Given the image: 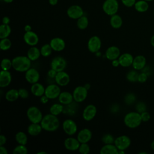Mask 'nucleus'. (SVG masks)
Masks as SVG:
<instances>
[{
  "label": "nucleus",
  "mask_w": 154,
  "mask_h": 154,
  "mask_svg": "<svg viewBox=\"0 0 154 154\" xmlns=\"http://www.w3.org/2000/svg\"><path fill=\"white\" fill-rule=\"evenodd\" d=\"M40 125L43 130L48 132H54L60 126V121L57 116L48 114L43 116Z\"/></svg>",
  "instance_id": "obj_1"
},
{
  "label": "nucleus",
  "mask_w": 154,
  "mask_h": 154,
  "mask_svg": "<svg viewBox=\"0 0 154 154\" xmlns=\"http://www.w3.org/2000/svg\"><path fill=\"white\" fill-rule=\"evenodd\" d=\"M31 66V61L27 56H17L12 60L13 68L19 72H25Z\"/></svg>",
  "instance_id": "obj_2"
},
{
  "label": "nucleus",
  "mask_w": 154,
  "mask_h": 154,
  "mask_svg": "<svg viewBox=\"0 0 154 154\" xmlns=\"http://www.w3.org/2000/svg\"><path fill=\"white\" fill-rule=\"evenodd\" d=\"M125 125L129 128L134 129L138 127L142 122L141 114L137 111L127 113L123 119Z\"/></svg>",
  "instance_id": "obj_3"
},
{
  "label": "nucleus",
  "mask_w": 154,
  "mask_h": 154,
  "mask_svg": "<svg viewBox=\"0 0 154 154\" xmlns=\"http://www.w3.org/2000/svg\"><path fill=\"white\" fill-rule=\"evenodd\" d=\"M26 116L28 120L34 123H40L43 117L42 111L35 106H31L28 108Z\"/></svg>",
  "instance_id": "obj_4"
},
{
  "label": "nucleus",
  "mask_w": 154,
  "mask_h": 154,
  "mask_svg": "<svg viewBox=\"0 0 154 154\" xmlns=\"http://www.w3.org/2000/svg\"><path fill=\"white\" fill-rule=\"evenodd\" d=\"M119 4L117 0H105L102 5L103 11L108 16L117 14Z\"/></svg>",
  "instance_id": "obj_5"
},
{
  "label": "nucleus",
  "mask_w": 154,
  "mask_h": 154,
  "mask_svg": "<svg viewBox=\"0 0 154 154\" xmlns=\"http://www.w3.org/2000/svg\"><path fill=\"white\" fill-rule=\"evenodd\" d=\"M73 99L76 102H82L85 100L88 95V89L85 86H78L73 91Z\"/></svg>",
  "instance_id": "obj_6"
},
{
  "label": "nucleus",
  "mask_w": 154,
  "mask_h": 154,
  "mask_svg": "<svg viewBox=\"0 0 154 154\" xmlns=\"http://www.w3.org/2000/svg\"><path fill=\"white\" fill-rule=\"evenodd\" d=\"M131 140L130 138L125 135L117 137L114 141V144L119 150H125L131 145Z\"/></svg>",
  "instance_id": "obj_7"
},
{
  "label": "nucleus",
  "mask_w": 154,
  "mask_h": 154,
  "mask_svg": "<svg viewBox=\"0 0 154 154\" xmlns=\"http://www.w3.org/2000/svg\"><path fill=\"white\" fill-rule=\"evenodd\" d=\"M67 66L66 60L60 56L54 57L51 62V68L57 72L63 71Z\"/></svg>",
  "instance_id": "obj_8"
},
{
  "label": "nucleus",
  "mask_w": 154,
  "mask_h": 154,
  "mask_svg": "<svg viewBox=\"0 0 154 154\" xmlns=\"http://www.w3.org/2000/svg\"><path fill=\"white\" fill-rule=\"evenodd\" d=\"M61 92V89L58 84H51L45 88V95L49 99H55L58 97Z\"/></svg>",
  "instance_id": "obj_9"
},
{
  "label": "nucleus",
  "mask_w": 154,
  "mask_h": 154,
  "mask_svg": "<svg viewBox=\"0 0 154 154\" xmlns=\"http://www.w3.org/2000/svg\"><path fill=\"white\" fill-rule=\"evenodd\" d=\"M102 46L100 38L96 35L92 36L88 41L87 48L88 51L91 53H96L99 52Z\"/></svg>",
  "instance_id": "obj_10"
},
{
  "label": "nucleus",
  "mask_w": 154,
  "mask_h": 154,
  "mask_svg": "<svg viewBox=\"0 0 154 154\" xmlns=\"http://www.w3.org/2000/svg\"><path fill=\"white\" fill-rule=\"evenodd\" d=\"M63 129L67 135L72 136L76 133L78 127L76 123L72 119H69L63 122Z\"/></svg>",
  "instance_id": "obj_11"
},
{
  "label": "nucleus",
  "mask_w": 154,
  "mask_h": 154,
  "mask_svg": "<svg viewBox=\"0 0 154 154\" xmlns=\"http://www.w3.org/2000/svg\"><path fill=\"white\" fill-rule=\"evenodd\" d=\"M67 16L72 19H78L84 15L82 7L78 5H72L67 10Z\"/></svg>",
  "instance_id": "obj_12"
},
{
  "label": "nucleus",
  "mask_w": 154,
  "mask_h": 154,
  "mask_svg": "<svg viewBox=\"0 0 154 154\" xmlns=\"http://www.w3.org/2000/svg\"><path fill=\"white\" fill-rule=\"evenodd\" d=\"M25 77L28 82L32 84L38 82L40 79V74L37 69L31 67L25 72Z\"/></svg>",
  "instance_id": "obj_13"
},
{
  "label": "nucleus",
  "mask_w": 154,
  "mask_h": 154,
  "mask_svg": "<svg viewBox=\"0 0 154 154\" xmlns=\"http://www.w3.org/2000/svg\"><path fill=\"white\" fill-rule=\"evenodd\" d=\"M97 113V108L93 104L88 105L83 110L82 117L85 121H90L96 116Z\"/></svg>",
  "instance_id": "obj_14"
},
{
  "label": "nucleus",
  "mask_w": 154,
  "mask_h": 154,
  "mask_svg": "<svg viewBox=\"0 0 154 154\" xmlns=\"http://www.w3.org/2000/svg\"><path fill=\"white\" fill-rule=\"evenodd\" d=\"M23 40L28 45H29L31 46H34L38 43L39 38L35 32L30 31L25 32L23 35Z\"/></svg>",
  "instance_id": "obj_15"
},
{
  "label": "nucleus",
  "mask_w": 154,
  "mask_h": 154,
  "mask_svg": "<svg viewBox=\"0 0 154 154\" xmlns=\"http://www.w3.org/2000/svg\"><path fill=\"white\" fill-rule=\"evenodd\" d=\"M55 81L59 86H66L70 82V76L69 74L63 71L57 72V74L55 78Z\"/></svg>",
  "instance_id": "obj_16"
},
{
  "label": "nucleus",
  "mask_w": 154,
  "mask_h": 154,
  "mask_svg": "<svg viewBox=\"0 0 154 154\" xmlns=\"http://www.w3.org/2000/svg\"><path fill=\"white\" fill-rule=\"evenodd\" d=\"M80 144V142L77 138L71 137L66 138L64 141L65 148L69 151H75L78 150Z\"/></svg>",
  "instance_id": "obj_17"
},
{
  "label": "nucleus",
  "mask_w": 154,
  "mask_h": 154,
  "mask_svg": "<svg viewBox=\"0 0 154 154\" xmlns=\"http://www.w3.org/2000/svg\"><path fill=\"white\" fill-rule=\"evenodd\" d=\"M92 138V132L88 128H84L79 131L77 134V139L80 143H86Z\"/></svg>",
  "instance_id": "obj_18"
},
{
  "label": "nucleus",
  "mask_w": 154,
  "mask_h": 154,
  "mask_svg": "<svg viewBox=\"0 0 154 154\" xmlns=\"http://www.w3.org/2000/svg\"><path fill=\"white\" fill-rule=\"evenodd\" d=\"M53 51L60 52L64 50L66 47L64 40L60 37H55L51 40L49 43Z\"/></svg>",
  "instance_id": "obj_19"
},
{
  "label": "nucleus",
  "mask_w": 154,
  "mask_h": 154,
  "mask_svg": "<svg viewBox=\"0 0 154 154\" xmlns=\"http://www.w3.org/2000/svg\"><path fill=\"white\" fill-rule=\"evenodd\" d=\"M12 80L11 74L8 70H1L0 72V87L4 88L8 87Z\"/></svg>",
  "instance_id": "obj_20"
},
{
  "label": "nucleus",
  "mask_w": 154,
  "mask_h": 154,
  "mask_svg": "<svg viewBox=\"0 0 154 154\" xmlns=\"http://www.w3.org/2000/svg\"><path fill=\"white\" fill-rule=\"evenodd\" d=\"M120 55V49L116 46H111L107 48L105 52L106 58L109 60H114L118 59Z\"/></svg>",
  "instance_id": "obj_21"
},
{
  "label": "nucleus",
  "mask_w": 154,
  "mask_h": 154,
  "mask_svg": "<svg viewBox=\"0 0 154 154\" xmlns=\"http://www.w3.org/2000/svg\"><path fill=\"white\" fill-rule=\"evenodd\" d=\"M133 56L129 53H124L120 55L118 60L120 63V65L123 67H129L132 64L134 60Z\"/></svg>",
  "instance_id": "obj_22"
},
{
  "label": "nucleus",
  "mask_w": 154,
  "mask_h": 154,
  "mask_svg": "<svg viewBox=\"0 0 154 154\" xmlns=\"http://www.w3.org/2000/svg\"><path fill=\"white\" fill-rule=\"evenodd\" d=\"M146 65V58L141 55L136 56L133 60L132 67L136 70H141Z\"/></svg>",
  "instance_id": "obj_23"
},
{
  "label": "nucleus",
  "mask_w": 154,
  "mask_h": 154,
  "mask_svg": "<svg viewBox=\"0 0 154 154\" xmlns=\"http://www.w3.org/2000/svg\"><path fill=\"white\" fill-rule=\"evenodd\" d=\"M58 99L59 102L63 105H69L74 100L73 94L66 91L61 92Z\"/></svg>",
  "instance_id": "obj_24"
},
{
  "label": "nucleus",
  "mask_w": 154,
  "mask_h": 154,
  "mask_svg": "<svg viewBox=\"0 0 154 154\" xmlns=\"http://www.w3.org/2000/svg\"><path fill=\"white\" fill-rule=\"evenodd\" d=\"M31 91L34 96L36 97H41L45 94V88L42 84L36 82L32 84L31 87Z\"/></svg>",
  "instance_id": "obj_25"
},
{
  "label": "nucleus",
  "mask_w": 154,
  "mask_h": 154,
  "mask_svg": "<svg viewBox=\"0 0 154 154\" xmlns=\"http://www.w3.org/2000/svg\"><path fill=\"white\" fill-rule=\"evenodd\" d=\"M43 128L40 123H31L27 128V131L29 135L31 136H37L40 134Z\"/></svg>",
  "instance_id": "obj_26"
},
{
  "label": "nucleus",
  "mask_w": 154,
  "mask_h": 154,
  "mask_svg": "<svg viewBox=\"0 0 154 154\" xmlns=\"http://www.w3.org/2000/svg\"><path fill=\"white\" fill-rule=\"evenodd\" d=\"M119 150L114 144H105L100 150V154H118Z\"/></svg>",
  "instance_id": "obj_27"
},
{
  "label": "nucleus",
  "mask_w": 154,
  "mask_h": 154,
  "mask_svg": "<svg viewBox=\"0 0 154 154\" xmlns=\"http://www.w3.org/2000/svg\"><path fill=\"white\" fill-rule=\"evenodd\" d=\"M40 55V50L35 46H31L27 52V57L31 61H35L38 60Z\"/></svg>",
  "instance_id": "obj_28"
},
{
  "label": "nucleus",
  "mask_w": 154,
  "mask_h": 154,
  "mask_svg": "<svg viewBox=\"0 0 154 154\" xmlns=\"http://www.w3.org/2000/svg\"><path fill=\"white\" fill-rule=\"evenodd\" d=\"M123 24V20L120 16L117 14H115L111 16L110 25L114 29L120 28Z\"/></svg>",
  "instance_id": "obj_29"
},
{
  "label": "nucleus",
  "mask_w": 154,
  "mask_h": 154,
  "mask_svg": "<svg viewBox=\"0 0 154 154\" xmlns=\"http://www.w3.org/2000/svg\"><path fill=\"white\" fill-rule=\"evenodd\" d=\"M5 99L10 102L16 101L19 97V94L18 90L10 89L8 90L5 94Z\"/></svg>",
  "instance_id": "obj_30"
},
{
  "label": "nucleus",
  "mask_w": 154,
  "mask_h": 154,
  "mask_svg": "<svg viewBox=\"0 0 154 154\" xmlns=\"http://www.w3.org/2000/svg\"><path fill=\"white\" fill-rule=\"evenodd\" d=\"M149 7V4L147 1L144 0H140L138 1H136L134 8L138 12L140 13H144L148 10Z\"/></svg>",
  "instance_id": "obj_31"
},
{
  "label": "nucleus",
  "mask_w": 154,
  "mask_h": 154,
  "mask_svg": "<svg viewBox=\"0 0 154 154\" xmlns=\"http://www.w3.org/2000/svg\"><path fill=\"white\" fill-rule=\"evenodd\" d=\"M11 32V27L9 25L1 24L0 25V38H8Z\"/></svg>",
  "instance_id": "obj_32"
},
{
  "label": "nucleus",
  "mask_w": 154,
  "mask_h": 154,
  "mask_svg": "<svg viewBox=\"0 0 154 154\" xmlns=\"http://www.w3.org/2000/svg\"><path fill=\"white\" fill-rule=\"evenodd\" d=\"M15 140L19 144L26 145L28 142V137L25 132L19 131L15 135Z\"/></svg>",
  "instance_id": "obj_33"
},
{
  "label": "nucleus",
  "mask_w": 154,
  "mask_h": 154,
  "mask_svg": "<svg viewBox=\"0 0 154 154\" xmlns=\"http://www.w3.org/2000/svg\"><path fill=\"white\" fill-rule=\"evenodd\" d=\"M63 104L60 103H54L49 108L50 113L57 116L63 112Z\"/></svg>",
  "instance_id": "obj_34"
},
{
  "label": "nucleus",
  "mask_w": 154,
  "mask_h": 154,
  "mask_svg": "<svg viewBox=\"0 0 154 154\" xmlns=\"http://www.w3.org/2000/svg\"><path fill=\"white\" fill-rule=\"evenodd\" d=\"M76 25L77 27L81 30L85 29L87 28L88 25V19L87 16L83 15L81 17L77 19V22H76Z\"/></svg>",
  "instance_id": "obj_35"
},
{
  "label": "nucleus",
  "mask_w": 154,
  "mask_h": 154,
  "mask_svg": "<svg viewBox=\"0 0 154 154\" xmlns=\"http://www.w3.org/2000/svg\"><path fill=\"white\" fill-rule=\"evenodd\" d=\"M139 73L136 70H132L128 72L126 74V79L131 82H135L138 81Z\"/></svg>",
  "instance_id": "obj_36"
},
{
  "label": "nucleus",
  "mask_w": 154,
  "mask_h": 154,
  "mask_svg": "<svg viewBox=\"0 0 154 154\" xmlns=\"http://www.w3.org/2000/svg\"><path fill=\"white\" fill-rule=\"evenodd\" d=\"M40 53H41V55L43 56V57H49L52 52V48H51L50 44H45L43 45L41 48H40Z\"/></svg>",
  "instance_id": "obj_37"
},
{
  "label": "nucleus",
  "mask_w": 154,
  "mask_h": 154,
  "mask_svg": "<svg viewBox=\"0 0 154 154\" xmlns=\"http://www.w3.org/2000/svg\"><path fill=\"white\" fill-rule=\"evenodd\" d=\"M11 46V42L8 38H2L0 41V49L2 51H7Z\"/></svg>",
  "instance_id": "obj_38"
},
{
  "label": "nucleus",
  "mask_w": 154,
  "mask_h": 154,
  "mask_svg": "<svg viewBox=\"0 0 154 154\" xmlns=\"http://www.w3.org/2000/svg\"><path fill=\"white\" fill-rule=\"evenodd\" d=\"M1 67L2 70H9L12 66V60L7 58H4L2 60L1 63Z\"/></svg>",
  "instance_id": "obj_39"
},
{
  "label": "nucleus",
  "mask_w": 154,
  "mask_h": 154,
  "mask_svg": "<svg viewBox=\"0 0 154 154\" xmlns=\"http://www.w3.org/2000/svg\"><path fill=\"white\" fill-rule=\"evenodd\" d=\"M28 153V149L25 145L19 144L16 146L13 150V154H26Z\"/></svg>",
  "instance_id": "obj_40"
},
{
  "label": "nucleus",
  "mask_w": 154,
  "mask_h": 154,
  "mask_svg": "<svg viewBox=\"0 0 154 154\" xmlns=\"http://www.w3.org/2000/svg\"><path fill=\"white\" fill-rule=\"evenodd\" d=\"M101 140H102V143H104L105 144H114V141H115V138H114V137L111 134H105L102 136V137L101 138Z\"/></svg>",
  "instance_id": "obj_41"
},
{
  "label": "nucleus",
  "mask_w": 154,
  "mask_h": 154,
  "mask_svg": "<svg viewBox=\"0 0 154 154\" xmlns=\"http://www.w3.org/2000/svg\"><path fill=\"white\" fill-rule=\"evenodd\" d=\"M125 102L127 105H132L133 104L135 100H136V96L134 93H128L125 96Z\"/></svg>",
  "instance_id": "obj_42"
},
{
  "label": "nucleus",
  "mask_w": 154,
  "mask_h": 154,
  "mask_svg": "<svg viewBox=\"0 0 154 154\" xmlns=\"http://www.w3.org/2000/svg\"><path fill=\"white\" fill-rule=\"evenodd\" d=\"M78 151L81 154H88L90 151V148L87 143H81L78 149Z\"/></svg>",
  "instance_id": "obj_43"
},
{
  "label": "nucleus",
  "mask_w": 154,
  "mask_h": 154,
  "mask_svg": "<svg viewBox=\"0 0 154 154\" xmlns=\"http://www.w3.org/2000/svg\"><path fill=\"white\" fill-rule=\"evenodd\" d=\"M136 111L140 114L147 111V105L143 102H139L136 104L135 106Z\"/></svg>",
  "instance_id": "obj_44"
},
{
  "label": "nucleus",
  "mask_w": 154,
  "mask_h": 154,
  "mask_svg": "<svg viewBox=\"0 0 154 154\" xmlns=\"http://www.w3.org/2000/svg\"><path fill=\"white\" fill-rule=\"evenodd\" d=\"M19 97L22 99H26L29 96V93L28 91L23 88H20L18 90Z\"/></svg>",
  "instance_id": "obj_45"
},
{
  "label": "nucleus",
  "mask_w": 154,
  "mask_h": 154,
  "mask_svg": "<svg viewBox=\"0 0 154 154\" xmlns=\"http://www.w3.org/2000/svg\"><path fill=\"white\" fill-rule=\"evenodd\" d=\"M147 78H148V75L143 72L139 73L138 82H139L140 83H144L147 80Z\"/></svg>",
  "instance_id": "obj_46"
},
{
  "label": "nucleus",
  "mask_w": 154,
  "mask_h": 154,
  "mask_svg": "<svg viewBox=\"0 0 154 154\" xmlns=\"http://www.w3.org/2000/svg\"><path fill=\"white\" fill-rule=\"evenodd\" d=\"M140 114H141V117L142 122H148L150 119V115L149 112H147V111H146L144 112H143Z\"/></svg>",
  "instance_id": "obj_47"
},
{
  "label": "nucleus",
  "mask_w": 154,
  "mask_h": 154,
  "mask_svg": "<svg viewBox=\"0 0 154 154\" xmlns=\"http://www.w3.org/2000/svg\"><path fill=\"white\" fill-rule=\"evenodd\" d=\"M122 4L127 7H131L132 6H134L136 0H121Z\"/></svg>",
  "instance_id": "obj_48"
},
{
  "label": "nucleus",
  "mask_w": 154,
  "mask_h": 154,
  "mask_svg": "<svg viewBox=\"0 0 154 154\" xmlns=\"http://www.w3.org/2000/svg\"><path fill=\"white\" fill-rule=\"evenodd\" d=\"M57 74V72L55 71V70L52 69H51L48 72V76L50 78H54L55 79Z\"/></svg>",
  "instance_id": "obj_49"
},
{
  "label": "nucleus",
  "mask_w": 154,
  "mask_h": 154,
  "mask_svg": "<svg viewBox=\"0 0 154 154\" xmlns=\"http://www.w3.org/2000/svg\"><path fill=\"white\" fill-rule=\"evenodd\" d=\"M7 142V138L3 134L0 135V146H4Z\"/></svg>",
  "instance_id": "obj_50"
},
{
  "label": "nucleus",
  "mask_w": 154,
  "mask_h": 154,
  "mask_svg": "<svg viewBox=\"0 0 154 154\" xmlns=\"http://www.w3.org/2000/svg\"><path fill=\"white\" fill-rule=\"evenodd\" d=\"M49 98L46 96V95H45V94H43V96H42L41 97H40V102H41V103H43V104H46V103H48V100H49Z\"/></svg>",
  "instance_id": "obj_51"
},
{
  "label": "nucleus",
  "mask_w": 154,
  "mask_h": 154,
  "mask_svg": "<svg viewBox=\"0 0 154 154\" xmlns=\"http://www.w3.org/2000/svg\"><path fill=\"white\" fill-rule=\"evenodd\" d=\"M2 22L3 24H6V25H8L10 22V19L8 16H4L2 18Z\"/></svg>",
  "instance_id": "obj_52"
},
{
  "label": "nucleus",
  "mask_w": 154,
  "mask_h": 154,
  "mask_svg": "<svg viewBox=\"0 0 154 154\" xmlns=\"http://www.w3.org/2000/svg\"><path fill=\"white\" fill-rule=\"evenodd\" d=\"M8 151L4 146H0V154H7Z\"/></svg>",
  "instance_id": "obj_53"
},
{
  "label": "nucleus",
  "mask_w": 154,
  "mask_h": 154,
  "mask_svg": "<svg viewBox=\"0 0 154 154\" xmlns=\"http://www.w3.org/2000/svg\"><path fill=\"white\" fill-rule=\"evenodd\" d=\"M112 66L115 67H118L119 65H120V63H119V61L118 59H116V60H112Z\"/></svg>",
  "instance_id": "obj_54"
},
{
  "label": "nucleus",
  "mask_w": 154,
  "mask_h": 154,
  "mask_svg": "<svg viewBox=\"0 0 154 154\" xmlns=\"http://www.w3.org/2000/svg\"><path fill=\"white\" fill-rule=\"evenodd\" d=\"M31 25H26L25 26H24V30L25 32H28V31H31Z\"/></svg>",
  "instance_id": "obj_55"
},
{
  "label": "nucleus",
  "mask_w": 154,
  "mask_h": 154,
  "mask_svg": "<svg viewBox=\"0 0 154 154\" xmlns=\"http://www.w3.org/2000/svg\"><path fill=\"white\" fill-rule=\"evenodd\" d=\"M58 0H48L49 3L51 5H55L57 4Z\"/></svg>",
  "instance_id": "obj_56"
},
{
  "label": "nucleus",
  "mask_w": 154,
  "mask_h": 154,
  "mask_svg": "<svg viewBox=\"0 0 154 154\" xmlns=\"http://www.w3.org/2000/svg\"><path fill=\"white\" fill-rule=\"evenodd\" d=\"M150 43H151L152 46L154 47V35H153V36L151 37V39H150Z\"/></svg>",
  "instance_id": "obj_57"
},
{
  "label": "nucleus",
  "mask_w": 154,
  "mask_h": 154,
  "mask_svg": "<svg viewBox=\"0 0 154 154\" xmlns=\"http://www.w3.org/2000/svg\"><path fill=\"white\" fill-rule=\"evenodd\" d=\"M2 1H3L4 2H5V3H11V2H12L14 0H2Z\"/></svg>",
  "instance_id": "obj_58"
},
{
  "label": "nucleus",
  "mask_w": 154,
  "mask_h": 154,
  "mask_svg": "<svg viewBox=\"0 0 154 154\" xmlns=\"http://www.w3.org/2000/svg\"><path fill=\"white\" fill-rule=\"evenodd\" d=\"M150 147L152 148V149L153 150H154V140L151 143V144H150Z\"/></svg>",
  "instance_id": "obj_59"
},
{
  "label": "nucleus",
  "mask_w": 154,
  "mask_h": 154,
  "mask_svg": "<svg viewBox=\"0 0 154 154\" xmlns=\"http://www.w3.org/2000/svg\"><path fill=\"white\" fill-rule=\"evenodd\" d=\"M37 154H46L47 152H45V151H42V152H38L37 153Z\"/></svg>",
  "instance_id": "obj_60"
},
{
  "label": "nucleus",
  "mask_w": 154,
  "mask_h": 154,
  "mask_svg": "<svg viewBox=\"0 0 154 154\" xmlns=\"http://www.w3.org/2000/svg\"><path fill=\"white\" fill-rule=\"evenodd\" d=\"M144 1H146L149 2V1H153V0H144Z\"/></svg>",
  "instance_id": "obj_61"
},
{
  "label": "nucleus",
  "mask_w": 154,
  "mask_h": 154,
  "mask_svg": "<svg viewBox=\"0 0 154 154\" xmlns=\"http://www.w3.org/2000/svg\"><path fill=\"white\" fill-rule=\"evenodd\" d=\"M153 16H154V11H153Z\"/></svg>",
  "instance_id": "obj_62"
}]
</instances>
